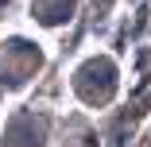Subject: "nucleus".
<instances>
[{
	"label": "nucleus",
	"instance_id": "1",
	"mask_svg": "<svg viewBox=\"0 0 151 147\" xmlns=\"http://www.w3.org/2000/svg\"><path fill=\"white\" fill-rule=\"evenodd\" d=\"M70 8H74V0H39V19L43 23H58V19H66L70 16Z\"/></svg>",
	"mask_w": 151,
	"mask_h": 147
}]
</instances>
